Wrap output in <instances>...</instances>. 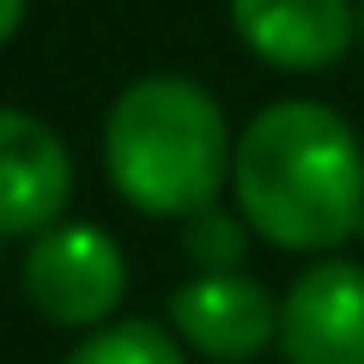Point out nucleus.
<instances>
[{
	"label": "nucleus",
	"mask_w": 364,
	"mask_h": 364,
	"mask_svg": "<svg viewBox=\"0 0 364 364\" xmlns=\"http://www.w3.org/2000/svg\"><path fill=\"white\" fill-rule=\"evenodd\" d=\"M231 195L261 243L334 255L364 237V140L322 97H279L237 134Z\"/></svg>",
	"instance_id": "1"
},
{
	"label": "nucleus",
	"mask_w": 364,
	"mask_h": 364,
	"mask_svg": "<svg viewBox=\"0 0 364 364\" xmlns=\"http://www.w3.org/2000/svg\"><path fill=\"white\" fill-rule=\"evenodd\" d=\"M237 134L188 73H146L104 116V176L146 219H195L231 182Z\"/></svg>",
	"instance_id": "2"
},
{
	"label": "nucleus",
	"mask_w": 364,
	"mask_h": 364,
	"mask_svg": "<svg viewBox=\"0 0 364 364\" xmlns=\"http://www.w3.org/2000/svg\"><path fill=\"white\" fill-rule=\"evenodd\" d=\"M18 286L25 304L55 328H104L116 304L128 298V261L122 243L97 225H61L31 237L18 261Z\"/></svg>",
	"instance_id": "3"
},
{
	"label": "nucleus",
	"mask_w": 364,
	"mask_h": 364,
	"mask_svg": "<svg viewBox=\"0 0 364 364\" xmlns=\"http://www.w3.org/2000/svg\"><path fill=\"white\" fill-rule=\"evenodd\" d=\"M279 358L286 364H364V267L322 255L279 298Z\"/></svg>",
	"instance_id": "4"
},
{
	"label": "nucleus",
	"mask_w": 364,
	"mask_h": 364,
	"mask_svg": "<svg viewBox=\"0 0 364 364\" xmlns=\"http://www.w3.org/2000/svg\"><path fill=\"white\" fill-rule=\"evenodd\" d=\"M170 328L213 364H249L279 340V298L249 273H195L170 291Z\"/></svg>",
	"instance_id": "5"
},
{
	"label": "nucleus",
	"mask_w": 364,
	"mask_h": 364,
	"mask_svg": "<svg viewBox=\"0 0 364 364\" xmlns=\"http://www.w3.org/2000/svg\"><path fill=\"white\" fill-rule=\"evenodd\" d=\"M73 200V152L31 109L0 104V237H37Z\"/></svg>",
	"instance_id": "6"
},
{
	"label": "nucleus",
	"mask_w": 364,
	"mask_h": 364,
	"mask_svg": "<svg viewBox=\"0 0 364 364\" xmlns=\"http://www.w3.org/2000/svg\"><path fill=\"white\" fill-rule=\"evenodd\" d=\"M231 31L279 73H322L358 43V0H231Z\"/></svg>",
	"instance_id": "7"
},
{
	"label": "nucleus",
	"mask_w": 364,
	"mask_h": 364,
	"mask_svg": "<svg viewBox=\"0 0 364 364\" xmlns=\"http://www.w3.org/2000/svg\"><path fill=\"white\" fill-rule=\"evenodd\" d=\"M61 364H188V352H182L176 328L128 316V322L85 328V340H79Z\"/></svg>",
	"instance_id": "8"
},
{
	"label": "nucleus",
	"mask_w": 364,
	"mask_h": 364,
	"mask_svg": "<svg viewBox=\"0 0 364 364\" xmlns=\"http://www.w3.org/2000/svg\"><path fill=\"white\" fill-rule=\"evenodd\" d=\"M249 219L243 213H225L219 200L200 207L195 219H182V255L195 273H243L249 261Z\"/></svg>",
	"instance_id": "9"
},
{
	"label": "nucleus",
	"mask_w": 364,
	"mask_h": 364,
	"mask_svg": "<svg viewBox=\"0 0 364 364\" xmlns=\"http://www.w3.org/2000/svg\"><path fill=\"white\" fill-rule=\"evenodd\" d=\"M25 6H31V0H0V49L18 37V25H25Z\"/></svg>",
	"instance_id": "10"
},
{
	"label": "nucleus",
	"mask_w": 364,
	"mask_h": 364,
	"mask_svg": "<svg viewBox=\"0 0 364 364\" xmlns=\"http://www.w3.org/2000/svg\"><path fill=\"white\" fill-rule=\"evenodd\" d=\"M358 43H364V0H358Z\"/></svg>",
	"instance_id": "11"
}]
</instances>
